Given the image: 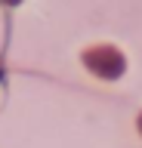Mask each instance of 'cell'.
I'll list each match as a JSON object with an SVG mask.
<instances>
[{"label": "cell", "mask_w": 142, "mask_h": 148, "mask_svg": "<svg viewBox=\"0 0 142 148\" xmlns=\"http://www.w3.org/2000/svg\"><path fill=\"white\" fill-rule=\"evenodd\" d=\"M139 133H142V114H139Z\"/></svg>", "instance_id": "2"}, {"label": "cell", "mask_w": 142, "mask_h": 148, "mask_svg": "<svg viewBox=\"0 0 142 148\" xmlns=\"http://www.w3.org/2000/svg\"><path fill=\"white\" fill-rule=\"evenodd\" d=\"M84 65L96 74V77H102V80L121 77L123 68H127L123 53L117 49V46H111V43H96V46H90V49L84 53Z\"/></svg>", "instance_id": "1"}]
</instances>
